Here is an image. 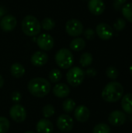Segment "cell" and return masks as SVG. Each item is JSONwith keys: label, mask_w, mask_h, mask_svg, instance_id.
<instances>
[{"label": "cell", "mask_w": 132, "mask_h": 133, "mask_svg": "<svg viewBox=\"0 0 132 133\" xmlns=\"http://www.w3.org/2000/svg\"><path fill=\"white\" fill-rule=\"evenodd\" d=\"M84 78L85 72L79 67L71 68L66 74V79L68 84L74 87L80 86L82 83Z\"/></svg>", "instance_id": "obj_5"}, {"label": "cell", "mask_w": 132, "mask_h": 133, "mask_svg": "<svg viewBox=\"0 0 132 133\" xmlns=\"http://www.w3.org/2000/svg\"><path fill=\"white\" fill-rule=\"evenodd\" d=\"M9 121L3 116H0V133H6L9 129Z\"/></svg>", "instance_id": "obj_28"}, {"label": "cell", "mask_w": 132, "mask_h": 133, "mask_svg": "<svg viewBox=\"0 0 132 133\" xmlns=\"http://www.w3.org/2000/svg\"><path fill=\"white\" fill-rule=\"evenodd\" d=\"M84 36L88 40H93L95 37V31L91 28H88L84 31Z\"/></svg>", "instance_id": "obj_32"}, {"label": "cell", "mask_w": 132, "mask_h": 133, "mask_svg": "<svg viewBox=\"0 0 132 133\" xmlns=\"http://www.w3.org/2000/svg\"><path fill=\"white\" fill-rule=\"evenodd\" d=\"M24 133H36V132H32V131H27V132H24Z\"/></svg>", "instance_id": "obj_38"}, {"label": "cell", "mask_w": 132, "mask_h": 133, "mask_svg": "<svg viewBox=\"0 0 132 133\" xmlns=\"http://www.w3.org/2000/svg\"><path fill=\"white\" fill-rule=\"evenodd\" d=\"M123 16L130 23H132V2L124 4L121 8Z\"/></svg>", "instance_id": "obj_22"}, {"label": "cell", "mask_w": 132, "mask_h": 133, "mask_svg": "<svg viewBox=\"0 0 132 133\" xmlns=\"http://www.w3.org/2000/svg\"><path fill=\"white\" fill-rule=\"evenodd\" d=\"M58 129L63 132H68L72 131L74 126V121L72 118L66 114H63L58 116L56 121Z\"/></svg>", "instance_id": "obj_7"}, {"label": "cell", "mask_w": 132, "mask_h": 133, "mask_svg": "<svg viewBox=\"0 0 132 133\" xmlns=\"http://www.w3.org/2000/svg\"><path fill=\"white\" fill-rule=\"evenodd\" d=\"M126 115L121 111H112L108 117V122L114 126H121L124 125L126 122Z\"/></svg>", "instance_id": "obj_11"}, {"label": "cell", "mask_w": 132, "mask_h": 133, "mask_svg": "<svg viewBox=\"0 0 132 133\" xmlns=\"http://www.w3.org/2000/svg\"><path fill=\"white\" fill-rule=\"evenodd\" d=\"M41 27L45 30H51L55 26V22L51 18H45L41 22Z\"/></svg>", "instance_id": "obj_26"}, {"label": "cell", "mask_w": 132, "mask_h": 133, "mask_svg": "<svg viewBox=\"0 0 132 133\" xmlns=\"http://www.w3.org/2000/svg\"><path fill=\"white\" fill-rule=\"evenodd\" d=\"M49 79L51 83H58L59 82L61 78H62V73L59 70V69H52L50 73H49Z\"/></svg>", "instance_id": "obj_24"}, {"label": "cell", "mask_w": 132, "mask_h": 133, "mask_svg": "<svg viewBox=\"0 0 132 133\" xmlns=\"http://www.w3.org/2000/svg\"><path fill=\"white\" fill-rule=\"evenodd\" d=\"M113 26H114V30H116L117 32H120V31L123 30L125 28V26H126V21L124 19H122V18H118L115 21V23H114Z\"/></svg>", "instance_id": "obj_30"}, {"label": "cell", "mask_w": 132, "mask_h": 133, "mask_svg": "<svg viewBox=\"0 0 132 133\" xmlns=\"http://www.w3.org/2000/svg\"><path fill=\"white\" fill-rule=\"evenodd\" d=\"M51 83L44 78L37 77L30 79L27 84V89L33 97L42 98L51 91Z\"/></svg>", "instance_id": "obj_1"}, {"label": "cell", "mask_w": 132, "mask_h": 133, "mask_svg": "<svg viewBox=\"0 0 132 133\" xmlns=\"http://www.w3.org/2000/svg\"><path fill=\"white\" fill-rule=\"evenodd\" d=\"M37 44L38 47L44 51H50L53 48L54 41L53 37L48 34H40L37 39Z\"/></svg>", "instance_id": "obj_10"}, {"label": "cell", "mask_w": 132, "mask_h": 133, "mask_svg": "<svg viewBox=\"0 0 132 133\" xmlns=\"http://www.w3.org/2000/svg\"><path fill=\"white\" fill-rule=\"evenodd\" d=\"M52 92L54 95L58 98H65L70 94V88L67 84L58 83L53 87Z\"/></svg>", "instance_id": "obj_17"}, {"label": "cell", "mask_w": 132, "mask_h": 133, "mask_svg": "<svg viewBox=\"0 0 132 133\" xmlns=\"http://www.w3.org/2000/svg\"><path fill=\"white\" fill-rule=\"evenodd\" d=\"M122 109L129 115H132V94H127L122 97Z\"/></svg>", "instance_id": "obj_18"}, {"label": "cell", "mask_w": 132, "mask_h": 133, "mask_svg": "<svg viewBox=\"0 0 132 133\" xmlns=\"http://www.w3.org/2000/svg\"><path fill=\"white\" fill-rule=\"evenodd\" d=\"M124 88L123 86L116 81H112L107 83L102 91L103 99L109 103L118 101L123 96Z\"/></svg>", "instance_id": "obj_2"}, {"label": "cell", "mask_w": 132, "mask_h": 133, "mask_svg": "<svg viewBox=\"0 0 132 133\" xmlns=\"http://www.w3.org/2000/svg\"><path fill=\"white\" fill-rule=\"evenodd\" d=\"M55 113V108L52 104H47L43 108L42 114L45 118L52 117Z\"/></svg>", "instance_id": "obj_27"}, {"label": "cell", "mask_w": 132, "mask_h": 133, "mask_svg": "<svg viewBox=\"0 0 132 133\" xmlns=\"http://www.w3.org/2000/svg\"><path fill=\"white\" fill-rule=\"evenodd\" d=\"M9 115L14 122L21 123L23 122L26 118V111L22 105L16 104L9 109Z\"/></svg>", "instance_id": "obj_8"}, {"label": "cell", "mask_w": 132, "mask_h": 133, "mask_svg": "<svg viewBox=\"0 0 132 133\" xmlns=\"http://www.w3.org/2000/svg\"><path fill=\"white\" fill-rule=\"evenodd\" d=\"M3 84H4V79H3L2 76L0 75V88H2V87Z\"/></svg>", "instance_id": "obj_36"}, {"label": "cell", "mask_w": 132, "mask_h": 133, "mask_svg": "<svg viewBox=\"0 0 132 133\" xmlns=\"http://www.w3.org/2000/svg\"><path fill=\"white\" fill-rule=\"evenodd\" d=\"M93 61V58L92 54L89 52H84L82 54L80 59H79V63L82 67H88L89 66Z\"/></svg>", "instance_id": "obj_21"}, {"label": "cell", "mask_w": 132, "mask_h": 133, "mask_svg": "<svg viewBox=\"0 0 132 133\" xmlns=\"http://www.w3.org/2000/svg\"><path fill=\"white\" fill-rule=\"evenodd\" d=\"M129 71H130V73L132 75V65L130 66V68H129Z\"/></svg>", "instance_id": "obj_37"}, {"label": "cell", "mask_w": 132, "mask_h": 133, "mask_svg": "<svg viewBox=\"0 0 132 133\" xmlns=\"http://www.w3.org/2000/svg\"><path fill=\"white\" fill-rule=\"evenodd\" d=\"M53 129V124L47 118L40 119L36 125L37 133H52Z\"/></svg>", "instance_id": "obj_16"}, {"label": "cell", "mask_w": 132, "mask_h": 133, "mask_svg": "<svg viewBox=\"0 0 132 133\" xmlns=\"http://www.w3.org/2000/svg\"><path fill=\"white\" fill-rule=\"evenodd\" d=\"M96 74H97V72H96V70L94 68L87 69L86 72H85V75H86L89 77H94V76H96Z\"/></svg>", "instance_id": "obj_34"}, {"label": "cell", "mask_w": 132, "mask_h": 133, "mask_svg": "<svg viewBox=\"0 0 132 133\" xmlns=\"http://www.w3.org/2000/svg\"><path fill=\"white\" fill-rule=\"evenodd\" d=\"M106 75L110 79H116L118 77L119 72H118V70L116 67L110 66L106 70Z\"/></svg>", "instance_id": "obj_29"}, {"label": "cell", "mask_w": 132, "mask_h": 133, "mask_svg": "<svg viewBox=\"0 0 132 133\" xmlns=\"http://www.w3.org/2000/svg\"><path fill=\"white\" fill-rule=\"evenodd\" d=\"M21 98H22V95L19 91H14L11 94V99L16 104L19 103L21 101Z\"/></svg>", "instance_id": "obj_31"}, {"label": "cell", "mask_w": 132, "mask_h": 133, "mask_svg": "<svg viewBox=\"0 0 132 133\" xmlns=\"http://www.w3.org/2000/svg\"><path fill=\"white\" fill-rule=\"evenodd\" d=\"M111 130L110 128L108 125L105 123H100L96 125L93 129V133H110Z\"/></svg>", "instance_id": "obj_25"}, {"label": "cell", "mask_w": 132, "mask_h": 133, "mask_svg": "<svg viewBox=\"0 0 132 133\" xmlns=\"http://www.w3.org/2000/svg\"><path fill=\"white\" fill-rule=\"evenodd\" d=\"M131 123H132V116H131Z\"/></svg>", "instance_id": "obj_39"}, {"label": "cell", "mask_w": 132, "mask_h": 133, "mask_svg": "<svg viewBox=\"0 0 132 133\" xmlns=\"http://www.w3.org/2000/svg\"><path fill=\"white\" fill-rule=\"evenodd\" d=\"M127 0H114V7L115 9L119 10L125 4Z\"/></svg>", "instance_id": "obj_33"}, {"label": "cell", "mask_w": 132, "mask_h": 133, "mask_svg": "<svg viewBox=\"0 0 132 133\" xmlns=\"http://www.w3.org/2000/svg\"><path fill=\"white\" fill-rule=\"evenodd\" d=\"M55 62L58 67L67 69H69L74 62V57L70 50L61 48L58 51L55 55Z\"/></svg>", "instance_id": "obj_4"}, {"label": "cell", "mask_w": 132, "mask_h": 133, "mask_svg": "<svg viewBox=\"0 0 132 133\" xmlns=\"http://www.w3.org/2000/svg\"><path fill=\"white\" fill-rule=\"evenodd\" d=\"M5 12H6L5 9L4 7L0 6V18H1V17H3V16L5 15Z\"/></svg>", "instance_id": "obj_35"}, {"label": "cell", "mask_w": 132, "mask_h": 133, "mask_svg": "<svg viewBox=\"0 0 132 133\" xmlns=\"http://www.w3.org/2000/svg\"><path fill=\"white\" fill-rule=\"evenodd\" d=\"M74 116L75 119L79 122H86L89 120L90 116L89 109L84 105L78 106L74 111Z\"/></svg>", "instance_id": "obj_14"}, {"label": "cell", "mask_w": 132, "mask_h": 133, "mask_svg": "<svg viewBox=\"0 0 132 133\" xmlns=\"http://www.w3.org/2000/svg\"><path fill=\"white\" fill-rule=\"evenodd\" d=\"M11 75L15 78H20L25 74V68L20 63H14L10 68Z\"/></svg>", "instance_id": "obj_19"}, {"label": "cell", "mask_w": 132, "mask_h": 133, "mask_svg": "<svg viewBox=\"0 0 132 133\" xmlns=\"http://www.w3.org/2000/svg\"><path fill=\"white\" fill-rule=\"evenodd\" d=\"M21 26L23 32L30 37L37 35L41 30V25L39 20L31 15H28L23 19Z\"/></svg>", "instance_id": "obj_3"}, {"label": "cell", "mask_w": 132, "mask_h": 133, "mask_svg": "<svg viewBox=\"0 0 132 133\" xmlns=\"http://www.w3.org/2000/svg\"><path fill=\"white\" fill-rule=\"evenodd\" d=\"M47 61H48V55L44 51H40L34 52L30 58L31 63L36 67H40L44 65L47 62Z\"/></svg>", "instance_id": "obj_15"}, {"label": "cell", "mask_w": 132, "mask_h": 133, "mask_svg": "<svg viewBox=\"0 0 132 133\" xmlns=\"http://www.w3.org/2000/svg\"><path fill=\"white\" fill-rule=\"evenodd\" d=\"M62 108L66 113L72 112L75 108V101L72 98H67L62 104Z\"/></svg>", "instance_id": "obj_23"}, {"label": "cell", "mask_w": 132, "mask_h": 133, "mask_svg": "<svg viewBox=\"0 0 132 133\" xmlns=\"http://www.w3.org/2000/svg\"><path fill=\"white\" fill-rule=\"evenodd\" d=\"M56 133H59V132H56Z\"/></svg>", "instance_id": "obj_40"}, {"label": "cell", "mask_w": 132, "mask_h": 133, "mask_svg": "<svg viewBox=\"0 0 132 133\" xmlns=\"http://www.w3.org/2000/svg\"><path fill=\"white\" fill-rule=\"evenodd\" d=\"M65 30L71 37H78L83 32V25L79 19H72L67 21L65 24Z\"/></svg>", "instance_id": "obj_6"}, {"label": "cell", "mask_w": 132, "mask_h": 133, "mask_svg": "<svg viewBox=\"0 0 132 133\" xmlns=\"http://www.w3.org/2000/svg\"><path fill=\"white\" fill-rule=\"evenodd\" d=\"M88 9L92 14L99 16L104 12L105 4L103 0H89Z\"/></svg>", "instance_id": "obj_13"}, {"label": "cell", "mask_w": 132, "mask_h": 133, "mask_svg": "<svg viewBox=\"0 0 132 133\" xmlns=\"http://www.w3.org/2000/svg\"><path fill=\"white\" fill-rule=\"evenodd\" d=\"M17 24V20L15 16L12 15H6L2 17L0 21V27L5 32L12 31Z\"/></svg>", "instance_id": "obj_12"}, {"label": "cell", "mask_w": 132, "mask_h": 133, "mask_svg": "<svg viewBox=\"0 0 132 133\" xmlns=\"http://www.w3.org/2000/svg\"><path fill=\"white\" fill-rule=\"evenodd\" d=\"M86 47V41L81 37H76L73 39L70 43V48L75 51H80Z\"/></svg>", "instance_id": "obj_20"}, {"label": "cell", "mask_w": 132, "mask_h": 133, "mask_svg": "<svg viewBox=\"0 0 132 133\" xmlns=\"http://www.w3.org/2000/svg\"><path fill=\"white\" fill-rule=\"evenodd\" d=\"M96 32L98 37L104 41L110 40L114 36V30L113 28L107 23H100L96 27Z\"/></svg>", "instance_id": "obj_9"}]
</instances>
